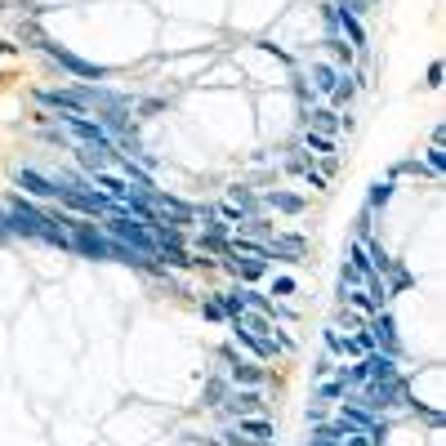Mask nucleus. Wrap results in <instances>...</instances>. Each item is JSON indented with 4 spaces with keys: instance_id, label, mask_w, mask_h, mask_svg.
I'll return each mask as SVG.
<instances>
[{
    "instance_id": "f257e3e1",
    "label": "nucleus",
    "mask_w": 446,
    "mask_h": 446,
    "mask_svg": "<svg viewBox=\"0 0 446 446\" xmlns=\"http://www.w3.org/2000/svg\"><path fill=\"white\" fill-rule=\"evenodd\" d=\"M41 45L49 49V58H54V63H63V68H68V72L85 76V80H103V72H98L94 63H80V58H76V54H68V49H63V45H49V41H41Z\"/></svg>"
},
{
    "instance_id": "f03ea898",
    "label": "nucleus",
    "mask_w": 446,
    "mask_h": 446,
    "mask_svg": "<svg viewBox=\"0 0 446 446\" xmlns=\"http://www.w3.org/2000/svg\"><path fill=\"white\" fill-rule=\"evenodd\" d=\"M223 361H228V375H233V384L241 388H255L259 384V379H263V371L255 366V361H245V357H237V353H223Z\"/></svg>"
},
{
    "instance_id": "7ed1b4c3",
    "label": "nucleus",
    "mask_w": 446,
    "mask_h": 446,
    "mask_svg": "<svg viewBox=\"0 0 446 446\" xmlns=\"http://www.w3.org/2000/svg\"><path fill=\"white\" fill-rule=\"evenodd\" d=\"M18 188H27L31 196H49V201L58 196V184H49V179L36 174V170H18Z\"/></svg>"
},
{
    "instance_id": "20e7f679",
    "label": "nucleus",
    "mask_w": 446,
    "mask_h": 446,
    "mask_svg": "<svg viewBox=\"0 0 446 446\" xmlns=\"http://www.w3.org/2000/svg\"><path fill=\"white\" fill-rule=\"evenodd\" d=\"M223 406L233 410V415H241V420H245V415H255V410H259V393H255V388H237Z\"/></svg>"
},
{
    "instance_id": "39448f33",
    "label": "nucleus",
    "mask_w": 446,
    "mask_h": 446,
    "mask_svg": "<svg viewBox=\"0 0 446 446\" xmlns=\"http://www.w3.org/2000/svg\"><path fill=\"white\" fill-rule=\"evenodd\" d=\"M339 85V72L330 68V63H317V68H312V90H322V94H330Z\"/></svg>"
},
{
    "instance_id": "423d86ee",
    "label": "nucleus",
    "mask_w": 446,
    "mask_h": 446,
    "mask_svg": "<svg viewBox=\"0 0 446 446\" xmlns=\"http://www.w3.org/2000/svg\"><path fill=\"white\" fill-rule=\"evenodd\" d=\"M312 129H317V134H335V129H339V117H335L330 107H317V112H312Z\"/></svg>"
},
{
    "instance_id": "0eeeda50",
    "label": "nucleus",
    "mask_w": 446,
    "mask_h": 446,
    "mask_svg": "<svg viewBox=\"0 0 446 446\" xmlns=\"http://www.w3.org/2000/svg\"><path fill=\"white\" fill-rule=\"evenodd\" d=\"M304 147H308V152H317V156H330V152H335L330 134H317V129H308V134H304Z\"/></svg>"
},
{
    "instance_id": "6e6552de",
    "label": "nucleus",
    "mask_w": 446,
    "mask_h": 446,
    "mask_svg": "<svg viewBox=\"0 0 446 446\" xmlns=\"http://www.w3.org/2000/svg\"><path fill=\"white\" fill-rule=\"evenodd\" d=\"M233 268L245 277V282H255V277H263V259H237Z\"/></svg>"
},
{
    "instance_id": "1a4fd4ad",
    "label": "nucleus",
    "mask_w": 446,
    "mask_h": 446,
    "mask_svg": "<svg viewBox=\"0 0 446 446\" xmlns=\"http://www.w3.org/2000/svg\"><path fill=\"white\" fill-rule=\"evenodd\" d=\"M393 196V179H379V184H371V206H384Z\"/></svg>"
},
{
    "instance_id": "9d476101",
    "label": "nucleus",
    "mask_w": 446,
    "mask_h": 446,
    "mask_svg": "<svg viewBox=\"0 0 446 446\" xmlns=\"http://www.w3.org/2000/svg\"><path fill=\"white\" fill-rule=\"evenodd\" d=\"M268 201H272L277 210H304V201H299V196H290V192H272Z\"/></svg>"
},
{
    "instance_id": "9b49d317",
    "label": "nucleus",
    "mask_w": 446,
    "mask_h": 446,
    "mask_svg": "<svg viewBox=\"0 0 446 446\" xmlns=\"http://www.w3.org/2000/svg\"><path fill=\"white\" fill-rule=\"evenodd\" d=\"M308 446H339V433H335V428H322V433L312 437Z\"/></svg>"
},
{
    "instance_id": "f8f14e48",
    "label": "nucleus",
    "mask_w": 446,
    "mask_h": 446,
    "mask_svg": "<svg viewBox=\"0 0 446 446\" xmlns=\"http://www.w3.org/2000/svg\"><path fill=\"white\" fill-rule=\"evenodd\" d=\"M272 294H294V277H277V282H272Z\"/></svg>"
},
{
    "instance_id": "ddd939ff",
    "label": "nucleus",
    "mask_w": 446,
    "mask_h": 446,
    "mask_svg": "<svg viewBox=\"0 0 446 446\" xmlns=\"http://www.w3.org/2000/svg\"><path fill=\"white\" fill-rule=\"evenodd\" d=\"M428 85H433V90L442 85V63H433V68H428Z\"/></svg>"
}]
</instances>
